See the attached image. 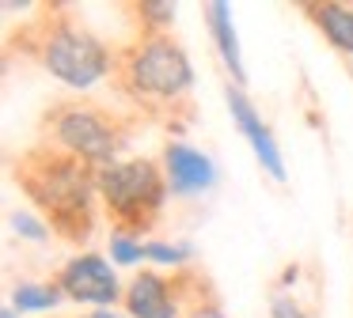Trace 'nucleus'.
I'll return each mask as SVG.
<instances>
[{
	"instance_id": "1",
	"label": "nucleus",
	"mask_w": 353,
	"mask_h": 318,
	"mask_svg": "<svg viewBox=\"0 0 353 318\" xmlns=\"http://www.w3.org/2000/svg\"><path fill=\"white\" fill-rule=\"evenodd\" d=\"M16 182L31 197L34 212L65 242H88L99 224V171L34 144L19 156Z\"/></svg>"
},
{
	"instance_id": "2",
	"label": "nucleus",
	"mask_w": 353,
	"mask_h": 318,
	"mask_svg": "<svg viewBox=\"0 0 353 318\" xmlns=\"http://www.w3.org/2000/svg\"><path fill=\"white\" fill-rule=\"evenodd\" d=\"M114 87L148 118L175 121V110L190 106L194 61L171 34H141L118 50Z\"/></svg>"
},
{
	"instance_id": "3",
	"label": "nucleus",
	"mask_w": 353,
	"mask_h": 318,
	"mask_svg": "<svg viewBox=\"0 0 353 318\" xmlns=\"http://www.w3.org/2000/svg\"><path fill=\"white\" fill-rule=\"evenodd\" d=\"M23 38L34 61L65 87L92 91L103 80H114L118 50H110L99 34H92L69 12H46Z\"/></svg>"
},
{
	"instance_id": "4",
	"label": "nucleus",
	"mask_w": 353,
	"mask_h": 318,
	"mask_svg": "<svg viewBox=\"0 0 353 318\" xmlns=\"http://www.w3.org/2000/svg\"><path fill=\"white\" fill-rule=\"evenodd\" d=\"M39 144L92 167V171H107L122 159L125 144H130V121L118 110L95 103H61L46 114Z\"/></svg>"
},
{
	"instance_id": "5",
	"label": "nucleus",
	"mask_w": 353,
	"mask_h": 318,
	"mask_svg": "<svg viewBox=\"0 0 353 318\" xmlns=\"http://www.w3.org/2000/svg\"><path fill=\"white\" fill-rule=\"evenodd\" d=\"M99 201L107 216L114 220V231L141 235L160 224L163 209L171 201L168 174L156 159L145 156L118 159L114 167L99 171Z\"/></svg>"
},
{
	"instance_id": "6",
	"label": "nucleus",
	"mask_w": 353,
	"mask_h": 318,
	"mask_svg": "<svg viewBox=\"0 0 353 318\" xmlns=\"http://www.w3.org/2000/svg\"><path fill=\"white\" fill-rule=\"evenodd\" d=\"M57 288L65 292V299L80 303V307H95V310H110L114 303L125 299V288L118 280V265L103 254H72L69 262L57 269Z\"/></svg>"
},
{
	"instance_id": "7",
	"label": "nucleus",
	"mask_w": 353,
	"mask_h": 318,
	"mask_svg": "<svg viewBox=\"0 0 353 318\" xmlns=\"http://www.w3.org/2000/svg\"><path fill=\"white\" fill-rule=\"evenodd\" d=\"M224 103H228V114H232V125L243 133V140L251 144L254 159H259V167L270 174L274 182H285L289 178V171H285V159H281V148H277L274 133H270V125L262 121V114L254 110V103L247 98L243 87H236V83H224Z\"/></svg>"
},
{
	"instance_id": "8",
	"label": "nucleus",
	"mask_w": 353,
	"mask_h": 318,
	"mask_svg": "<svg viewBox=\"0 0 353 318\" xmlns=\"http://www.w3.org/2000/svg\"><path fill=\"white\" fill-rule=\"evenodd\" d=\"M160 167L168 174V186H171V197H201L216 186L221 171H216L213 156L186 140H168L163 144V156H160Z\"/></svg>"
},
{
	"instance_id": "9",
	"label": "nucleus",
	"mask_w": 353,
	"mask_h": 318,
	"mask_svg": "<svg viewBox=\"0 0 353 318\" xmlns=\"http://www.w3.org/2000/svg\"><path fill=\"white\" fill-rule=\"evenodd\" d=\"M122 307L130 318H179L183 315V288H179V280H168L152 269H141L125 284Z\"/></svg>"
},
{
	"instance_id": "10",
	"label": "nucleus",
	"mask_w": 353,
	"mask_h": 318,
	"mask_svg": "<svg viewBox=\"0 0 353 318\" xmlns=\"http://www.w3.org/2000/svg\"><path fill=\"white\" fill-rule=\"evenodd\" d=\"M205 23L209 34L216 42V53H221L224 68H228V80L236 87L247 83V65H243V50H239V30H236V15H232V4L224 0H209L205 4Z\"/></svg>"
},
{
	"instance_id": "11",
	"label": "nucleus",
	"mask_w": 353,
	"mask_h": 318,
	"mask_svg": "<svg viewBox=\"0 0 353 318\" xmlns=\"http://www.w3.org/2000/svg\"><path fill=\"white\" fill-rule=\"evenodd\" d=\"M307 19L315 23L323 38H327L330 50L353 57V4H342V0H315V4H304Z\"/></svg>"
},
{
	"instance_id": "12",
	"label": "nucleus",
	"mask_w": 353,
	"mask_h": 318,
	"mask_svg": "<svg viewBox=\"0 0 353 318\" xmlns=\"http://www.w3.org/2000/svg\"><path fill=\"white\" fill-rule=\"evenodd\" d=\"M65 299V292L57 288V280H19L12 288V307L19 315H46Z\"/></svg>"
},
{
	"instance_id": "13",
	"label": "nucleus",
	"mask_w": 353,
	"mask_h": 318,
	"mask_svg": "<svg viewBox=\"0 0 353 318\" xmlns=\"http://www.w3.org/2000/svg\"><path fill=\"white\" fill-rule=\"evenodd\" d=\"M179 288H183V310L190 318H228L201 277H179Z\"/></svg>"
},
{
	"instance_id": "14",
	"label": "nucleus",
	"mask_w": 353,
	"mask_h": 318,
	"mask_svg": "<svg viewBox=\"0 0 353 318\" xmlns=\"http://www.w3.org/2000/svg\"><path fill=\"white\" fill-rule=\"evenodd\" d=\"M141 23V34H168L171 23H175V4L171 0H141L133 4Z\"/></svg>"
},
{
	"instance_id": "15",
	"label": "nucleus",
	"mask_w": 353,
	"mask_h": 318,
	"mask_svg": "<svg viewBox=\"0 0 353 318\" xmlns=\"http://www.w3.org/2000/svg\"><path fill=\"white\" fill-rule=\"evenodd\" d=\"M194 257L190 242H168V239H145V262L152 265H168V269H179Z\"/></svg>"
},
{
	"instance_id": "16",
	"label": "nucleus",
	"mask_w": 353,
	"mask_h": 318,
	"mask_svg": "<svg viewBox=\"0 0 353 318\" xmlns=\"http://www.w3.org/2000/svg\"><path fill=\"white\" fill-rule=\"evenodd\" d=\"M8 224H12V235H16V239H27V242H46L50 235H54V227H50L39 212H31V209L8 212Z\"/></svg>"
},
{
	"instance_id": "17",
	"label": "nucleus",
	"mask_w": 353,
	"mask_h": 318,
	"mask_svg": "<svg viewBox=\"0 0 353 318\" xmlns=\"http://www.w3.org/2000/svg\"><path fill=\"white\" fill-rule=\"evenodd\" d=\"M107 254L114 265H137V262H145V239L130 235V231H110Z\"/></svg>"
},
{
	"instance_id": "18",
	"label": "nucleus",
	"mask_w": 353,
	"mask_h": 318,
	"mask_svg": "<svg viewBox=\"0 0 353 318\" xmlns=\"http://www.w3.org/2000/svg\"><path fill=\"white\" fill-rule=\"evenodd\" d=\"M270 318H312V310H304V303L289 292L270 295Z\"/></svg>"
},
{
	"instance_id": "19",
	"label": "nucleus",
	"mask_w": 353,
	"mask_h": 318,
	"mask_svg": "<svg viewBox=\"0 0 353 318\" xmlns=\"http://www.w3.org/2000/svg\"><path fill=\"white\" fill-rule=\"evenodd\" d=\"M88 318H122V315H114V310H92Z\"/></svg>"
},
{
	"instance_id": "20",
	"label": "nucleus",
	"mask_w": 353,
	"mask_h": 318,
	"mask_svg": "<svg viewBox=\"0 0 353 318\" xmlns=\"http://www.w3.org/2000/svg\"><path fill=\"white\" fill-rule=\"evenodd\" d=\"M16 315H19V310L12 307V303H8V307H4V310H0V318H16Z\"/></svg>"
},
{
	"instance_id": "21",
	"label": "nucleus",
	"mask_w": 353,
	"mask_h": 318,
	"mask_svg": "<svg viewBox=\"0 0 353 318\" xmlns=\"http://www.w3.org/2000/svg\"><path fill=\"white\" fill-rule=\"evenodd\" d=\"M350 68H353V57H350Z\"/></svg>"
}]
</instances>
